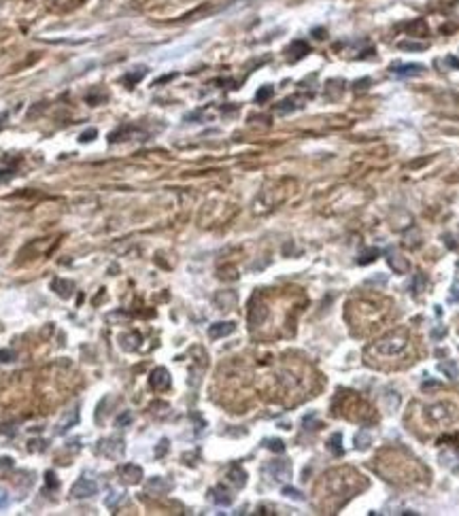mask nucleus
Segmentation results:
<instances>
[{
    "label": "nucleus",
    "instance_id": "1",
    "mask_svg": "<svg viewBox=\"0 0 459 516\" xmlns=\"http://www.w3.org/2000/svg\"><path fill=\"white\" fill-rule=\"evenodd\" d=\"M406 347V340L404 338H400V333H391V336H387V338H383L381 342H376L374 344V349L379 350V353H385V355H400L404 350Z\"/></svg>",
    "mask_w": 459,
    "mask_h": 516
},
{
    "label": "nucleus",
    "instance_id": "2",
    "mask_svg": "<svg viewBox=\"0 0 459 516\" xmlns=\"http://www.w3.org/2000/svg\"><path fill=\"white\" fill-rule=\"evenodd\" d=\"M98 453L104 455V457H109V459H115V457H121L124 455V450H126V444H124V440L121 438H107V440H102L100 444H98Z\"/></svg>",
    "mask_w": 459,
    "mask_h": 516
},
{
    "label": "nucleus",
    "instance_id": "3",
    "mask_svg": "<svg viewBox=\"0 0 459 516\" xmlns=\"http://www.w3.org/2000/svg\"><path fill=\"white\" fill-rule=\"evenodd\" d=\"M96 491H98V484L94 482V480L81 478V480H77V482L73 484L71 497H74V499H87V497L96 495Z\"/></svg>",
    "mask_w": 459,
    "mask_h": 516
},
{
    "label": "nucleus",
    "instance_id": "4",
    "mask_svg": "<svg viewBox=\"0 0 459 516\" xmlns=\"http://www.w3.org/2000/svg\"><path fill=\"white\" fill-rule=\"evenodd\" d=\"M268 316V308L266 304L259 302V297H253V302L249 304V325L251 327H259Z\"/></svg>",
    "mask_w": 459,
    "mask_h": 516
},
{
    "label": "nucleus",
    "instance_id": "5",
    "mask_svg": "<svg viewBox=\"0 0 459 516\" xmlns=\"http://www.w3.org/2000/svg\"><path fill=\"white\" fill-rule=\"evenodd\" d=\"M149 385H151V389H155V391L168 389V387H170V374H168L166 368H155V370L149 374Z\"/></svg>",
    "mask_w": 459,
    "mask_h": 516
},
{
    "label": "nucleus",
    "instance_id": "6",
    "mask_svg": "<svg viewBox=\"0 0 459 516\" xmlns=\"http://www.w3.org/2000/svg\"><path fill=\"white\" fill-rule=\"evenodd\" d=\"M423 70H425L423 64H393L391 66V73L398 77H419Z\"/></svg>",
    "mask_w": 459,
    "mask_h": 516
},
{
    "label": "nucleus",
    "instance_id": "7",
    "mask_svg": "<svg viewBox=\"0 0 459 516\" xmlns=\"http://www.w3.org/2000/svg\"><path fill=\"white\" fill-rule=\"evenodd\" d=\"M121 478L126 480V482H130V484H138L143 480V470H141V465H134V463H126V465H121Z\"/></svg>",
    "mask_w": 459,
    "mask_h": 516
},
{
    "label": "nucleus",
    "instance_id": "8",
    "mask_svg": "<svg viewBox=\"0 0 459 516\" xmlns=\"http://www.w3.org/2000/svg\"><path fill=\"white\" fill-rule=\"evenodd\" d=\"M234 330H236V325L232 323V321H219V323H213L208 327V336L213 340L225 338V336H230V333H234Z\"/></svg>",
    "mask_w": 459,
    "mask_h": 516
},
{
    "label": "nucleus",
    "instance_id": "9",
    "mask_svg": "<svg viewBox=\"0 0 459 516\" xmlns=\"http://www.w3.org/2000/svg\"><path fill=\"white\" fill-rule=\"evenodd\" d=\"M268 472L276 480H287V478H292V463L289 461H272L268 465Z\"/></svg>",
    "mask_w": 459,
    "mask_h": 516
},
{
    "label": "nucleus",
    "instance_id": "10",
    "mask_svg": "<svg viewBox=\"0 0 459 516\" xmlns=\"http://www.w3.org/2000/svg\"><path fill=\"white\" fill-rule=\"evenodd\" d=\"M387 261L393 268V272H398V274H406L410 270V263L406 261V257L396 253V251H387Z\"/></svg>",
    "mask_w": 459,
    "mask_h": 516
},
{
    "label": "nucleus",
    "instance_id": "11",
    "mask_svg": "<svg viewBox=\"0 0 459 516\" xmlns=\"http://www.w3.org/2000/svg\"><path fill=\"white\" fill-rule=\"evenodd\" d=\"M51 289H54L60 297L68 300V297L73 295V291H74V283H73V280H68V278H55L54 283H51Z\"/></svg>",
    "mask_w": 459,
    "mask_h": 516
},
{
    "label": "nucleus",
    "instance_id": "12",
    "mask_svg": "<svg viewBox=\"0 0 459 516\" xmlns=\"http://www.w3.org/2000/svg\"><path fill=\"white\" fill-rule=\"evenodd\" d=\"M211 499L217 503V506H230L232 501H234V497H232V493L228 489H223V486H215V489H211Z\"/></svg>",
    "mask_w": 459,
    "mask_h": 516
},
{
    "label": "nucleus",
    "instance_id": "13",
    "mask_svg": "<svg viewBox=\"0 0 459 516\" xmlns=\"http://www.w3.org/2000/svg\"><path fill=\"white\" fill-rule=\"evenodd\" d=\"M309 51H311L309 43H304V40H294V43L289 45L287 54H289V60L295 62V60H300V57H304Z\"/></svg>",
    "mask_w": 459,
    "mask_h": 516
},
{
    "label": "nucleus",
    "instance_id": "14",
    "mask_svg": "<svg viewBox=\"0 0 459 516\" xmlns=\"http://www.w3.org/2000/svg\"><path fill=\"white\" fill-rule=\"evenodd\" d=\"M170 489H172V484L168 482L166 478H160V476L151 478L147 482V493H166V491H170Z\"/></svg>",
    "mask_w": 459,
    "mask_h": 516
},
{
    "label": "nucleus",
    "instance_id": "15",
    "mask_svg": "<svg viewBox=\"0 0 459 516\" xmlns=\"http://www.w3.org/2000/svg\"><path fill=\"white\" fill-rule=\"evenodd\" d=\"M228 478L232 480V484L238 486V489H242V486L247 484V472L242 470L240 465H234L232 470L228 472Z\"/></svg>",
    "mask_w": 459,
    "mask_h": 516
},
{
    "label": "nucleus",
    "instance_id": "16",
    "mask_svg": "<svg viewBox=\"0 0 459 516\" xmlns=\"http://www.w3.org/2000/svg\"><path fill=\"white\" fill-rule=\"evenodd\" d=\"M215 302H217V306L221 310H230L236 304V295L232 291H223V293H217V295H215Z\"/></svg>",
    "mask_w": 459,
    "mask_h": 516
},
{
    "label": "nucleus",
    "instance_id": "17",
    "mask_svg": "<svg viewBox=\"0 0 459 516\" xmlns=\"http://www.w3.org/2000/svg\"><path fill=\"white\" fill-rule=\"evenodd\" d=\"M379 255H381V251L376 247L364 249L362 253H359V257H357V263H359V266H368V263H372L374 259H379Z\"/></svg>",
    "mask_w": 459,
    "mask_h": 516
},
{
    "label": "nucleus",
    "instance_id": "18",
    "mask_svg": "<svg viewBox=\"0 0 459 516\" xmlns=\"http://www.w3.org/2000/svg\"><path fill=\"white\" fill-rule=\"evenodd\" d=\"M145 74H147V66H138V68L132 70V73H128L121 81H124V83H126L128 87H132V85H136L138 81H141V79L145 77Z\"/></svg>",
    "mask_w": 459,
    "mask_h": 516
},
{
    "label": "nucleus",
    "instance_id": "19",
    "mask_svg": "<svg viewBox=\"0 0 459 516\" xmlns=\"http://www.w3.org/2000/svg\"><path fill=\"white\" fill-rule=\"evenodd\" d=\"M370 444H372V436H370L366 429H359V433L355 436V446H357V450L370 448Z\"/></svg>",
    "mask_w": 459,
    "mask_h": 516
},
{
    "label": "nucleus",
    "instance_id": "20",
    "mask_svg": "<svg viewBox=\"0 0 459 516\" xmlns=\"http://www.w3.org/2000/svg\"><path fill=\"white\" fill-rule=\"evenodd\" d=\"M342 436L340 433H334L332 438H330V442H328V448H330V453L336 455V457H340L342 455Z\"/></svg>",
    "mask_w": 459,
    "mask_h": 516
},
{
    "label": "nucleus",
    "instance_id": "21",
    "mask_svg": "<svg viewBox=\"0 0 459 516\" xmlns=\"http://www.w3.org/2000/svg\"><path fill=\"white\" fill-rule=\"evenodd\" d=\"M408 32L417 34V37H423V34H427V23L423 19H415L412 23H408Z\"/></svg>",
    "mask_w": 459,
    "mask_h": 516
},
{
    "label": "nucleus",
    "instance_id": "22",
    "mask_svg": "<svg viewBox=\"0 0 459 516\" xmlns=\"http://www.w3.org/2000/svg\"><path fill=\"white\" fill-rule=\"evenodd\" d=\"M425 287H427V278L423 276V274H415V278H412V293L415 295H419L421 291H425Z\"/></svg>",
    "mask_w": 459,
    "mask_h": 516
},
{
    "label": "nucleus",
    "instance_id": "23",
    "mask_svg": "<svg viewBox=\"0 0 459 516\" xmlns=\"http://www.w3.org/2000/svg\"><path fill=\"white\" fill-rule=\"evenodd\" d=\"M272 93H275V87L272 85H264V87H259L257 93H255V102H266V100H270L272 98Z\"/></svg>",
    "mask_w": 459,
    "mask_h": 516
},
{
    "label": "nucleus",
    "instance_id": "24",
    "mask_svg": "<svg viewBox=\"0 0 459 516\" xmlns=\"http://www.w3.org/2000/svg\"><path fill=\"white\" fill-rule=\"evenodd\" d=\"M266 448L272 450V453H285V444H283V440H278V438L266 440Z\"/></svg>",
    "mask_w": 459,
    "mask_h": 516
},
{
    "label": "nucleus",
    "instance_id": "25",
    "mask_svg": "<svg viewBox=\"0 0 459 516\" xmlns=\"http://www.w3.org/2000/svg\"><path fill=\"white\" fill-rule=\"evenodd\" d=\"M298 109V104H295L294 98H287V100H283L281 104L276 107V113H292V111Z\"/></svg>",
    "mask_w": 459,
    "mask_h": 516
},
{
    "label": "nucleus",
    "instance_id": "26",
    "mask_svg": "<svg viewBox=\"0 0 459 516\" xmlns=\"http://www.w3.org/2000/svg\"><path fill=\"white\" fill-rule=\"evenodd\" d=\"M283 495L289 497V499H294V501H304V495H302L298 489H294V486H283Z\"/></svg>",
    "mask_w": 459,
    "mask_h": 516
},
{
    "label": "nucleus",
    "instance_id": "27",
    "mask_svg": "<svg viewBox=\"0 0 459 516\" xmlns=\"http://www.w3.org/2000/svg\"><path fill=\"white\" fill-rule=\"evenodd\" d=\"M440 372H444L449 378H457V366L453 361H444L440 363Z\"/></svg>",
    "mask_w": 459,
    "mask_h": 516
},
{
    "label": "nucleus",
    "instance_id": "28",
    "mask_svg": "<svg viewBox=\"0 0 459 516\" xmlns=\"http://www.w3.org/2000/svg\"><path fill=\"white\" fill-rule=\"evenodd\" d=\"M400 49H410V51H423L427 49V43H412V40H402Z\"/></svg>",
    "mask_w": 459,
    "mask_h": 516
},
{
    "label": "nucleus",
    "instance_id": "29",
    "mask_svg": "<svg viewBox=\"0 0 459 516\" xmlns=\"http://www.w3.org/2000/svg\"><path fill=\"white\" fill-rule=\"evenodd\" d=\"M130 423H132V412H128V410H126V412H121L117 419H115V427H121V429L128 427Z\"/></svg>",
    "mask_w": 459,
    "mask_h": 516
},
{
    "label": "nucleus",
    "instance_id": "30",
    "mask_svg": "<svg viewBox=\"0 0 459 516\" xmlns=\"http://www.w3.org/2000/svg\"><path fill=\"white\" fill-rule=\"evenodd\" d=\"M96 136H98V130H96V128H90V130L81 132L79 140H81V143H92V140H94Z\"/></svg>",
    "mask_w": 459,
    "mask_h": 516
},
{
    "label": "nucleus",
    "instance_id": "31",
    "mask_svg": "<svg viewBox=\"0 0 459 516\" xmlns=\"http://www.w3.org/2000/svg\"><path fill=\"white\" fill-rule=\"evenodd\" d=\"M87 104H92V107H94V104H98V102H104L107 100V92H102L100 96H98V93H87Z\"/></svg>",
    "mask_w": 459,
    "mask_h": 516
},
{
    "label": "nucleus",
    "instance_id": "32",
    "mask_svg": "<svg viewBox=\"0 0 459 516\" xmlns=\"http://www.w3.org/2000/svg\"><path fill=\"white\" fill-rule=\"evenodd\" d=\"M45 484H47V489H57V478H55V474L54 472H47L45 474Z\"/></svg>",
    "mask_w": 459,
    "mask_h": 516
},
{
    "label": "nucleus",
    "instance_id": "33",
    "mask_svg": "<svg viewBox=\"0 0 459 516\" xmlns=\"http://www.w3.org/2000/svg\"><path fill=\"white\" fill-rule=\"evenodd\" d=\"M43 109H45V102H38V104H37V107H34L32 111H28V117H30V119H34V117H37V115H38Z\"/></svg>",
    "mask_w": 459,
    "mask_h": 516
},
{
    "label": "nucleus",
    "instance_id": "34",
    "mask_svg": "<svg viewBox=\"0 0 459 516\" xmlns=\"http://www.w3.org/2000/svg\"><path fill=\"white\" fill-rule=\"evenodd\" d=\"M168 450V440H162L160 442V446H158V450H155V457H162Z\"/></svg>",
    "mask_w": 459,
    "mask_h": 516
},
{
    "label": "nucleus",
    "instance_id": "35",
    "mask_svg": "<svg viewBox=\"0 0 459 516\" xmlns=\"http://www.w3.org/2000/svg\"><path fill=\"white\" fill-rule=\"evenodd\" d=\"M451 300L459 302V280H455V285H453V289H451Z\"/></svg>",
    "mask_w": 459,
    "mask_h": 516
},
{
    "label": "nucleus",
    "instance_id": "36",
    "mask_svg": "<svg viewBox=\"0 0 459 516\" xmlns=\"http://www.w3.org/2000/svg\"><path fill=\"white\" fill-rule=\"evenodd\" d=\"M15 357L13 350H0V361H11Z\"/></svg>",
    "mask_w": 459,
    "mask_h": 516
},
{
    "label": "nucleus",
    "instance_id": "37",
    "mask_svg": "<svg viewBox=\"0 0 459 516\" xmlns=\"http://www.w3.org/2000/svg\"><path fill=\"white\" fill-rule=\"evenodd\" d=\"M13 465V459H9V457H2L0 459V467H11Z\"/></svg>",
    "mask_w": 459,
    "mask_h": 516
},
{
    "label": "nucleus",
    "instance_id": "38",
    "mask_svg": "<svg viewBox=\"0 0 459 516\" xmlns=\"http://www.w3.org/2000/svg\"><path fill=\"white\" fill-rule=\"evenodd\" d=\"M446 64H449V66L459 68V60H457V57H446Z\"/></svg>",
    "mask_w": 459,
    "mask_h": 516
},
{
    "label": "nucleus",
    "instance_id": "39",
    "mask_svg": "<svg viewBox=\"0 0 459 516\" xmlns=\"http://www.w3.org/2000/svg\"><path fill=\"white\" fill-rule=\"evenodd\" d=\"M11 174H13V172H11V170H0V181H4V179H9V177H11Z\"/></svg>",
    "mask_w": 459,
    "mask_h": 516
},
{
    "label": "nucleus",
    "instance_id": "40",
    "mask_svg": "<svg viewBox=\"0 0 459 516\" xmlns=\"http://www.w3.org/2000/svg\"><path fill=\"white\" fill-rule=\"evenodd\" d=\"M442 333H446V332H444V330H436V332L432 333V336H434V338H440V336H442Z\"/></svg>",
    "mask_w": 459,
    "mask_h": 516
}]
</instances>
